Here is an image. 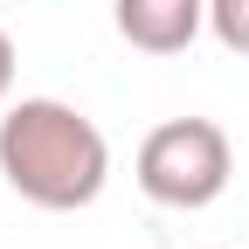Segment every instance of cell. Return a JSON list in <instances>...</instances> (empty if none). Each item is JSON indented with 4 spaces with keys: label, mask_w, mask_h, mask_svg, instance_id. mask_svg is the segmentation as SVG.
Instances as JSON below:
<instances>
[{
    "label": "cell",
    "mask_w": 249,
    "mask_h": 249,
    "mask_svg": "<svg viewBox=\"0 0 249 249\" xmlns=\"http://www.w3.org/2000/svg\"><path fill=\"white\" fill-rule=\"evenodd\" d=\"M7 90H14V42H7V28H0V104H7Z\"/></svg>",
    "instance_id": "cell-5"
},
{
    "label": "cell",
    "mask_w": 249,
    "mask_h": 249,
    "mask_svg": "<svg viewBox=\"0 0 249 249\" xmlns=\"http://www.w3.org/2000/svg\"><path fill=\"white\" fill-rule=\"evenodd\" d=\"M229 173H235V152H229V132L214 118H166L139 145V187L160 208H208V201H222Z\"/></svg>",
    "instance_id": "cell-2"
},
{
    "label": "cell",
    "mask_w": 249,
    "mask_h": 249,
    "mask_svg": "<svg viewBox=\"0 0 249 249\" xmlns=\"http://www.w3.org/2000/svg\"><path fill=\"white\" fill-rule=\"evenodd\" d=\"M208 28L229 55H249V0H208Z\"/></svg>",
    "instance_id": "cell-4"
},
{
    "label": "cell",
    "mask_w": 249,
    "mask_h": 249,
    "mask_svg": "<svg viewBox=\"0 0 249 249\" xmlns=\"http://www.w3.org/2000/svg\"><path fill=\"white\" fill-rule=\"evenodd\" d=\"M0 173L28 208L76 214L104 194L111 180V145L76 104L62 97H21L0 118Z\"/></svg>",
    "instance_id": "cell-1"
},
{
    "label": "cell",
    "mask_w": 249,
    "mask_h": 249,
    "mask_svg": "<svg viewBox=\"0 0 249 249\" xmlns=\"http://www.w3.org/2000/svg\"><path fill=\"white\" fill-rule=\"evenodd\" d=\"M111 21L139 55H180L208 28V0H111Z\"/></svg>",
    "instance_id": "cell-3"
}]
</instances>
